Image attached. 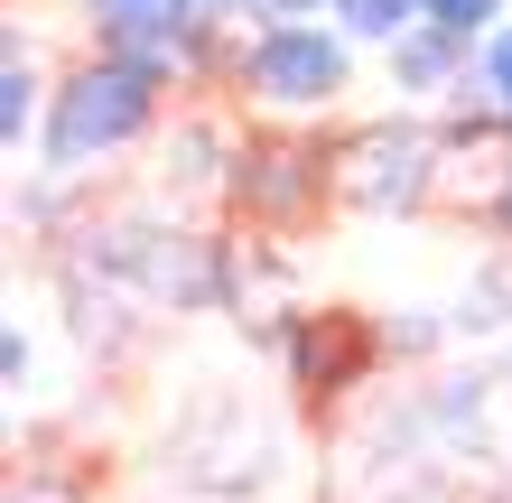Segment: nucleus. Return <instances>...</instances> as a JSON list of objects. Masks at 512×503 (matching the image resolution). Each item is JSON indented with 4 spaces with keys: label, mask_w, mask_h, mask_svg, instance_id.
<instances>
[{
    "label": "nucleus",
    "mask_w": 512,
    "mask_h": 503,
    "mask_svg": "<svg viewBox=\"0 0 512 503\" xmlns=\"http://www.w3.org/2000/svg\"><path fill=\"white\" fill-rule=\"evenodd\" d=\"M168 94H177V84H168L159 66H140V56H122V47L75 56V66L56 75V94H47L38 168H47V177H84V168H103V159L140 150V140L159 131Z\"/></svg>",
    "instance_id": "1"
},
{
    "label": "nucleus",
    "mask_w": 512,
    "mask_h": 503,
    "mask_svg": "<svg viewBox=\"0 0 512 503\" xmlns=\"http://www.w3.org/2000/svg\"><path fill=\"white\" fill-rule=\"evenodd\" d=\"M224 84L270 122H317L354 94V38L336 19H252L224 47Z\"/></svg>",
    "instance_id": "2"
},
{
    "label": "nucleus",
    "mask_w": 512,
    "mask_h": 503,
    "mask_svg": "<svg viewBox=\"0 0 512 503\" xmlns=\"http://www.w3.org/2000/svg\"><path fill=\"white\" fill-rule=\"evenodd\" d=\"M447 187V131L401 103L391 122H354L336 140V215H429Z\"/></svg>",
    "instance_id": "3"
},
{
    "label": "nucleus",
    "mask_w": 512,
    "mask_h": 503,
    "mask_svg": "<svg viewBox=\"0 0 512 503\" xmlns=\"http://www.w3.org/2000/svg\"><path fill=\"white\" fill-rule=\"evenodd\" d=\"M382 75H391V94L410 112H447V103H466V84H475V38L419 19V28H401V38L382 47Z\"/></svg>",
    "instance_id": "4"
},
{
    "label": "nucleus",
    "mask_w": 512,
    "mask_h": 503,
    "mask_svg": "<svg viewBox=\"0 0 512 503\" xmlns=\"http://www.w3.org/2000/svg\"><path fill=\"white\" fill-rule=\"evenodd\" d=\"M280 364H289V392H354L364 382V345H354V317L345 308H298L289 327H280Z\"/></svg>",
    "instance_id": "5"
},
{
    "label": "nucleus",
    "mask_w": 512,
    "mask_h": 503,
    "mask_svg": "<svg viewBox=\"0 0 512 503\" xmlns=\"http://www.w3.org/2000/svg\"><path fill=\"white\" fill-rule=\"evenodd\" d=\"M47 94H56V84L28 66L19 47L0 56V150H10V159H28V131L47 122Z\"/></svg>",
    "instance_id": "6"
},
{
    "label": "nucleus",
    "mask_w": 512,
    "mask_h": 503,
    "mask_svg": "<svg viewBox=\"0 0 512 503\" xmlns=\"http://www.w3.org/2000/svg\"><path fill=\"white\" fill-rule=\"evenodd\" d=\"M466 103H485L494 122H512V19H494L485 38H475V84H466Z\"/></svg>",
    "instance_id": "7"
},
{
    "label": "nucleus",
    "mask_w": 512,
    "mask_h": 503,
    "mask_svg": "<svg viewBox=\"0 0 512 503\" xmlns=\"http://www.w3.org/2000/svg\"><path fill=\"white\" fill-rule=\"evenodd\" d=\"M326 19H336L354 47H391L401 28H419V0H336Z\"/></svg>",
    "instance_id": "8"
},
{
    "label": "nucleus",
    "mask_w": 512,
    "mask_h": 503,
    "mask_svg": "<svg viewBox=\"0 0 512 503\" xmlns=\"http://www.w3.org/2000/svg\"><path fill=\"white\" fill-rule=\"evenodd\" d=\"M419 19L457 28V38H485L494 19H512V0H419Z\"/></svg>",
    "instance_id": "9"
},
{
    "label": "nucleus",
    "mask_w": 512,
    "mask_h": 503,
    "mask_svg": "<svg viewBox=\"0 0 512 503\" xmlns=\"http://www.w3.org/2000/svg\"><path fill=\"white\" fill-rule=\"evenodd\" d=\"M485 224L512 243V140H503V159H494V187H485Z\"/></svg>",
    "instance_id": "10"
},
{
    "label": "nucleus",
    "mask_w": 512,
    "mask_h": 503,
    "mask_svg": "<svg viewBox=\"0 0 512 503\" xmlns=\"http://www.w3.org/2000/svg\"><path fill=\"white\" fill-rule=\"evenodd\" d=\"M0 382L28 392V327H0Z\"/></svg>",
    "instance_id": "11"
},
{
    "label": "nucleus",
    "mask_w": 512,
    "mask_h": 503,
    "mask_svg": "<svg viewBox=\"0 0 512 503\" xmlns=\"http://www.w3.org/2000/svg\"><path fill=\"white\" fill-rule=\"evenodd\" d=\"M336 0H261V19H326Z\"/></svg>",
    "instance_id": "12"
},
{
    "label": "nucleus",
    "mask_w": 512,
    "mask_h": 503,
    "mask_svg": "<svg viewBox=\"0 0 512 503\" xmlns=\"http://www.w3.org/2000/svg\"><path fill=\"white\" fill-rule=\"evenodd\" d=\"M215 19L233 28V19H261V0H215Z\"/></svg>",
    "instance_id": "13"
},
{
    "label": "nucleus",
    "mask_w": 512,
    "mask_h": 503,
    "mask_svg": "<svg viewBox=\"0 0 512 503\" xmlns=\"http://www.w3.org/2000/svg\"><path fill=\"white\" fill-rule=\"evenodd\" d=\"M447 503H466V494H447ZM485 503H494V494H485Z\"/></svg>",
    "instance_id": "14"
},
{
    "label": "nucleus",
    "mask_w": 512,
    "mask_h": 503,
    "mask_svg": "<svg viewBox=\"0 0 512 503\" xmlns=\"http://www.w3.org/2000/svg\"><path fill=\"white\" fill-rule=\"evenodd\" d=\"M196 503H215V494H196Z\"/></svg>",
    "instance_id": "15"
}]
</instances>
